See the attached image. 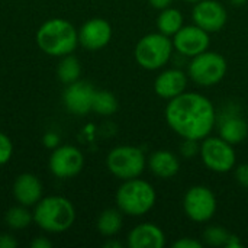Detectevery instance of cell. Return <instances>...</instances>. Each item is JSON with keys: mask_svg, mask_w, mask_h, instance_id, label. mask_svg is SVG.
I'll return each mask as SVG.
<instances>
[{"mask_svg": "<svg viewBox=\"0 0 248 248\" xmlns=\"http://www.w3.org/2000/svg\"><path fill=\"white\" fill-rule=\"evenodd\" d=\"M228 71V62L224 55L205 51L193 58L187 65L189 78L202 87H211L221 83Z\"/></svg>", "mask_w": 248, "mask_h": 248, "instance_id": "8992f818", "label": "cell"}, {"mask_svg": "<svg viewBox=\"0 0 248 248\" xmlns=\"http://www.w3.org/2000/svg\"><path fill=\"white\" fill-rule=\"evenodd\" d=\"M148 167L151 173L160 179H171L180 170V161L177 155L167 150L154 151L148 158Z\"/></svg>", "mask_w": 248, "mask_h": 248, "instance_id": "d6986e66", "label": "cell"}, {"mask_svg": "<svg viewBox=\"0 0 248 248\" xmlns=\"http://www.w3.org/2000/svg\"><path fill=\"white\" fill-rule=\"evenodd\" d=\"M173 51L174 46L170 36L161 32H153L138 41L134 55L140 67L154 71L163 68L171 60Z\"/></svg>", "mask_w": 248, "mask_h": 248, "instance_id": "5b68a950", "label": "cell"}, {"mask_svg": "<svg viewBox=\"0 0 248 248\" xmlns=\"http://www.w3.org/2000/svg\"><path fill=\"white\" fill-rule=\"evenodd\" d=\"M174 51L186 58H193L208 51L211 39L209 32L203 31L198 25H183L182 29L171 36Z\"/></svg>", "mask_w": 248, "mask_h": 248, "instance_id": "30bf717a", "label": "cell"}, {"mask_svg": "<svg viewBox=\"0 0 248 248\" xmlns=\"http://www.w3.org/2000/svg\"><path fill=\"white\" fill-rule=\"evenodd\" d=\"M44 145L48 147V148H57L58 144H60V137L54 132H48L44 135Z\"/></svg>", "mask_w": 248, "mask_h": 248, "instance_id": "f546056e", "label": "cell"}, {"mask_svg": "<svg viewBox=\"0 0 248 248\" xmlns=\"http://www.w3.org/2000/svg\"><path fill=\"white\" fill-rule=\"evenodd\" d=\"M192 19L195 25L212 33L219 32L227 25L228 12L218 0H201L192 9Z\"/></svg>", "mask_w": 248, "mask_h": 248, "instance_id": "7c38bea8", "label": "cell"}, {"mask_svg": "<svg viewBox=\"0 0 248 248\" xmlns=\"http://www.w3.org/2000/svg\"><path fill=\"white\" fill-rule=\"evenodd\" d=\"M173 248H202V243L193 238H180L173 243Z\"/></svg>", "mask_w": 248, "mask_h": 248, "instance_id": "f1b7e54d", "label": "cell"}, {"mask_svg": "<svg viewBox=\"0 0 248 248\" xmlns=\"http://www.w3.org/2000/svg\"><path fill=\"white\" fill-rule=\"evenodd\" d=\"M13 196L23 206H35L42 199V183L31 173L19 174L13 183Z\"/></svg>", "mask_w": 248, "mask_h": 248, "instance_id": "e0dca14e", "label": "cell"}, {"mask_svg": "<svg viewBox=\"0 0 248 248\" xmlns=\"http://www.w3.org/2000/svg\"><path fill=\"white\" fill-rule=\"evenodd\" d=\"M92 110L102 116H110L118 110V99L108 90H96Z\"/></svg>", "mask_w": 248, "mask_h": 248, "instance_id": "cb8c5ba5", "label": "cell"}, {"mask_svg": "<svg viewBox=\"0 0 248 248\" xmlns=\"http://www.w3.org/2000/svg\"><path fill=\"white\" fill-rule=\"evenodd\" d=\"M219 137L235 145L243 142L248 135L247 121L238 112H227L219 118Z\"/></svg>", "mask_w": 248, "mask_h": 248, "instance_id": "ac0fdd59", "label": "cell"}, {"mask_svg": "<svg viewBox=\"0 0 248 248\" xmlns=\"http://www.w3.org/2000/svg\"><path fill=\"white\" fill-rule=\"evenodd\" d=\"M112 38V26L102 17H93L83 23L78 31V44L89 51L105 48Z\"/></svg>", "mask_w": 248, "mask_h": 248, "instance_id": "5bb4252c", "label": "cell"}, {"mask_svg": "<svg viewBox=\"0 0 248 248\" xmlns=\"http://www.w3.org/2000/svg\"><path fill=\"white\" fill-rule=\"evenodd\" d=\"M230 3L235 7H243L248 3V0H230Z\"/></svg>", "mask_w": 248, "mask_h": 248, "instance_id": "d590c367", "label": "cell"}, {"mask_svg": "<svg viewBox=\"0 0 248 248\" xmlns=\"http://www.w3.org/2000/svg\"><path fill=\"white\" fill-rule=\"evenodd\" d=\"M12 154H13V144L10 138L6 134L0 132V166L6 164L10 160Z\"/></svg>", "mask_w": 248, "mask_h": 248, "instance_id": "484cf974", "label": "cell"}, {"mask_svg": "<svg viewBox=\"0 0 248 248\" xmlns=\"http://www.w3.org/2000/svg\"><path fill=\"white\" fill-rule=\"evenodd\" d=\"M94 92V87L83 80H77L74 83L67 84L62 93V102L65 109L73 115H87L89 112H92Z\"/></svg>", "mask_w": 248, "mask_h": 248, "instance_id": "4fadbf2b", "label": "cell"}, {"mask_svg": "<svg viewBox=\"0 0 248 248\" xmlns=\"http://www.w3.org/2000/svg\"><path fill=\"white\" fill-rule=\"evenodd\" d=\"M174 0H148L150 6L155 10H163V9H167L173 4Z\"/></svg>", "mask_w": 248, "mask_h": 248, "instance_id": "1f68e13d", "label": "cell"}, {"mask_svg": "<svg viewBox=\"0 0 248 248\" xmlns=\"http://www.w3.org/2000/svg\"><path fill=\"white\" fill-rule=\"evenodd\" d=\"M83 166V153L73 145H60L54 148L49 157V170L58 179H70L77 176Z\"/></svg>", "mask_w": 248, "mask_h": 248, "instance_id": "8fae6325", "label": "cell"}, {"mask_svg": "<svg viewBox=\"0 0 248 248\" xmlns=\"http://www.w3.org/2000/svg\"><path fill=\"white\" fill-rule=\"evenodd\" d=\"M228 238L230 232L219 225H211L203 231V241L211 247H224Z\"/></svg>", "mask_w": 248, "mask_h": 248, "instance_id": "d4e9b609", "label": "cell"}, {"mask_svg": "<svg viewBox=\"0 0 248 248\" xmlns=\"http://www.w3.org/2000/svg\"><path fill=\"white\" fill-rule=\"evenodd\" d=\"M17 241L10 234H1L0 235V248H16Z\"/></svg>", "mask_w": 248, "mask_h": 248, "instance_id": "4dcf8cb0", "label": "cell"}, {"mask_svg": "<svg viewBox=\"0 0 248 248\" xmlns=\"http://www.w3.org/2000/svg\"><path fill=\"white\" fill-rule=\"evenodd\" d=\"M33 221L41 230L46 232H64L74 224L76 209L67 198H42L35 205Z\"/></svg>", "mask_w": 248, "mask_h": 248, "instance_id": "3957f363", "label": "cell"}, {"mask_svg": "<svg viewBox=\"0 0 248 248\" xmlns=\"http://www.w3.org/2000/svg\"><path fill=\"white\" fill-rule=\"evenodd\" d=\"M36 44L41 51L51 57H64L77 48L78 31L65 19H49L39 26Z\"/></svg>", "mask_w": 248, "mask_h": 248, "instance_id": "7a4b0ae2", "label": "cell"}, {"mask_svg": "<svg viewBox=\"0 0 248 248\" xmlns=\"http://www.w3.org/2000/svg\"><path fill=\"white\" fill-rule=\"evenodd\" d=\"M218 208L215 193L202 185L192 186L183 198V211L186 217L198 224L208 222L214 218Z\"/></svg>", "mask_w": 248, "mask_h": 248, "instance_id": "9c48e42d", "label": "cell"}, {"mask_svg": "<svg viewBox=\"0 0 248 248\" xmlns=\"http://www.w3.org/2000/svg\"><path fill=\"white\" fill-rule=\"evenodd\" d=\"M235 180L243 186L248 189V163L240 164L235 167Z\"/></svg>", "mask_w": 248, "mask_h": 248, "instance_id": "83f0119b", "label": "cell"}, {"mask_svg": "<svg viewBox=\"0 0 248 248\" xmlns=\"http://www.w3.org/2000/svg\"><path fill=\"white\" fill-rule=\"evenodd\" d=\"M145 164L144 151L134 145L115 147L106 157L108 170L122 182L140 177L145 170Z\"/></svg>", "mask_w": 248, "mask_h": 248, "instance_id": "52a82bcc", "label": "cell"}, {"mask_svg": "<svg viewBox=\"0 0 248 248\" xmlns=\"http://www.w3.org/2000/svg\"><path fill=\"white\" fill-rule=\"evenodd\" d=\"M199 155L205 167L214 173H228L235 169L237 155L234 145L218 137H206L202 140Z\"/></svg>", "mask_w": 248, "mask_h": 248, "instance_id": "ba28073f", "label": "cell"}, {"mask_svg": "<svg viewBox=\"0 0 248 248\" xmlns=\"http://www.w3.org/2000/svg\"><path fill=\"white\" fill-rule=\"evenodd\" d=\"M31 247L32 248H51L52 247V243L49 240H46L45 237H38L35 238L32 243H31Z\"/></svg>", "mask_w": 248, "mask_h": 248, "instance_id": "d6a6232c", "label": "cell"}, {"mask_svg": "<svg viewBox=\"0 0 248 248\" xmlns=\"http://www.w3.org/2000/svg\"><path fill=\"white\" fill-rule=\"evenodd\" d=\"M164 244L166 235L163 230L153 222L140 224L128 234L129 248H163Z\"/></svg>", "mask_w": 248, "mask_h": 248, "instance_id": "2e32d148", "label": "cell"}, {"mask_svg": "<svg viewBox=\"0 0 248 248\" xmlns=\"http://www.w3.org/2000/svg\"><path fill=\"white\" fill-rule=\"evenodd\" d=\"M105 247L106 248H122V244L119 241H108L105 243Z\"/></svg>", "mask_w": 248, "mask_h": 248, "instance_id": "e575fe53", "label": "cell"}, {"mask_svg": "<svg viewBox=\"0 0 248 248\" xmlns=\"http://www.w3.org/2000/svg\"><path fill=\"white\" fill-rule=\"evenodd\" d=\"M62 60L60 61L58 67H57V76L58 78L64 83V84H70V83H74L80 78V73H81V65H80V61L68 54V55H64L61 57Z\"/></svg>", "mask_w": 248, "mask_h": 248, "instance_id": "7402d4cb", "label": "cell"}, {"mask_svg": "<svg viewBox=\"0 0 248 248\" xmlns=\"http://www.w3.org/2000/svg\"><path fill=\"white\" fill-rule=\"evenodd\" d=\"M201 151V144L196 140H183L182 147H180V153L183 157L186 158H193L195 155H198Z\"/></svg>", "mask_w": 248, "mask_h": 248, "instance_id": "4316f807", "label": "cell"}, {"mask_svg": "<svg viewBox=\"0 0 248 248\" xmlns=\"http://www.w3.org/2000/svg\"><path fill=\"white\" fill-rule=\"evenodd\" d=\"M189 76L180 68H167L161 71L154 81V92L161 99L170 100L186 92Z\"/></svg>", "mask_w": 248, "mask_h": 248, "instance_id": "9a60e30c", "label": "cell"}, {"mask_svg": "<svg viewBox=\"0 0 248 248\" xmlns=\"http://www.w3.org/2000/svg\"><path fill=\"white\" fill-rule=\"evenodd\" d=\"M225 247L241 248L243 247V243L240 241V238H238L237 235H232V234H230V238H228V241H227V246H225Z\"/></svg>", "mask_w": 248, "mask_h": 248, "instance_id": "836d02e7", "label": "cell"}, {"mask_svg": "<svg viewBox=\"0 0 248 248\" xmlns=\"http://www.w3.org/2000/svg\"><path fill=\"white\" fill-rule=\"evenodd\" d=\"M122 212L119 209H105L97 218V231L103 237H113L122 228Z\"/></svg>", "mask_w": 248, "mask_h": 248, "instance_id": "44dd1931", "label": "cell"}, {"mask_svg": "<svg viewBox=\"0 0 248 248\" xmlns=\"http://www.w3.org/2000/svg\"><path fill=\"white\" fill-rule=\"evenodd\" d=\"M33 221V214H31L28 211V206L19 205V206H13L10 208L6 215H4V222L10 230H26Z\"/></svg>", "mask_w": 248, "mask_h": 248, "instance_id": "603a6c76", "label": "cell"}, {"mask_svg": "<svg viewBox=\"0 0 248 248\" xmlns=\"http://www.w3.org/2000/svg\"><path fill=\"white\" fill-rule=\"evenodd\" d=\"M185 1H187V3H193V4H195V3H198V1H201V0H185Z\"/></svg>", "mask_w": 248, "mask_h": 248, "instance_id": "8d00e7d4", "label": "cell"}, {"mask_svg": "<svg viewBox=\"0 0 248 248\" xmlns=\"http://www.w3.org/2000/svg\"><path fill=\"white\" fill-rule=\"evenodd\" d=\"M155 201V189L140 177L124 180L116 192V206L128 217H142L148 214L154 208Z\"/></svg>", "mask_w": 248, "mask_h": 248, "instance_id": "277c9868", "label": "cell"}, {"mask_svg": "<svg viewBox=\"0 0 248 248\" xmlns=\"http://www.w3.org/2000/svg\"><path fill=\"white\" fill-rule=\"evenodd\" d=\"M185 25V19H183V13L176 9V7H167L160 10V15L157 16V28L158 32L167 35V36H173L174 33H177L182 26Z\"/></svg>", "mask_w": 248, "mask_h": 248, "instance_id": "ffe728a7", "label": "cell"}, {"mask_svg": "<svg viewBox=\"0 0 248 248\" xmlns=\"http://www.w3.org/2000/svg\"><path fill=\"white\" fill-rule=\"evenodd\" d=\"M164 115L169 126L183 140L202 141L217 125L214 103L198 92H183L170 99Z\"/></svg>", "mask_w": 248, "mask_h": 248, "instance_id": "6da1fadb", "label": "cell"}]
</instances>
